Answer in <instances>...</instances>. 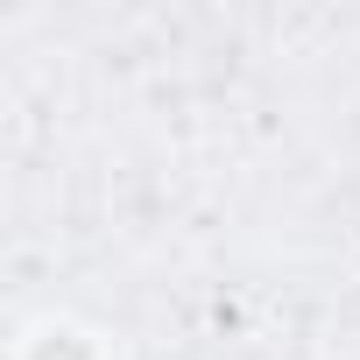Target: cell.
<instances>
[{"mask_svg": "<svg viewBox=\"0 0 360 360\" xmlns=\"http://www.w3.org/2000/svg\"><path fill=\"white\" fill-rule=\"evenodd\" d=\"M15 360H106V339L78 318H36L15 339Z\"/></svg>", "mask_w": 360, "mask_h": 360, "instance_id": "obj_1", "label": "cell"}]
</instances>
